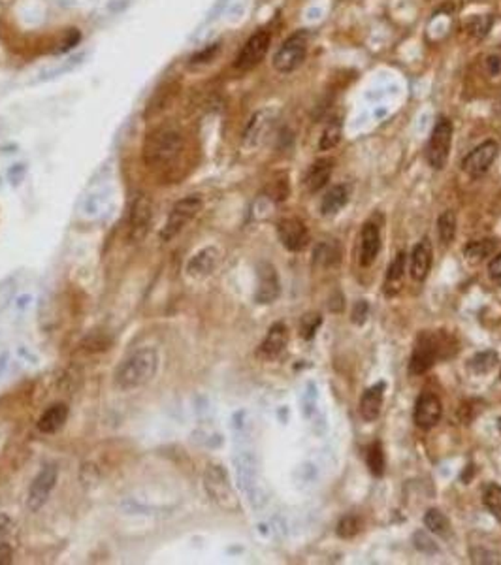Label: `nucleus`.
I'll use <instances>...</instances> for the list:
<instances>
[{"label": "nucleus", "instance_id": "nucleus-1", "mask_svg": "<svg viewBox=\"0 0 501 565\" xmlns=\"http://www.w3.org/2000/svg\"><path fill=\"white\" fill-rule=\"evenodd\" d=\"M158 351L155 347H142L128 356L115 373V383L121 390H136L155 379L158 371Z\"/></svg>", "mask_w": 501, "mask_h": 565}, {"label": "nucleus", "instance_id": "nucleus-2", "mask_svg": "<svg viewBox=\"0 0 501 565\" xmlns=\"http://www.w3.org/2000/svg\"><path fill=\"white\" fill-rule=\"evenodd\" d=\"M458 351L454 339L443 332H422L409 360V375L417 377L433 368L439 358H448Z\"/></svg>", "mask_w": 501, "mask_h": 565}, {"label": "nucleus", "instance_id": "nucleus-3", "mask_svg": "<svg viewBox=\"0 0 501 565\" xmlns=\"http://www.w3.org/2000/svg\"><path fill=\"white\" fill-rule=\"evenodd\" d=\"M185 140L180 130L172 127H160L149 134L143 145V159L148 166L164 168L183 153Z\"/></svg>", "mask_w": 501, "mask_h": 565}, {"label": "nucleus", "instance_id": "nucleus-4", "mask_svg": "<svg viewBox=\"0 0 501 565\" xmlns=\"http://www.w3.org/2000/svg\"><path fill=\"white\" fill-rule=\"evenodd\" d=\"M204 488H206L207 496L217 507L224 509V511H237L239 502H237L236 492L230 484V477L227 470L219 464H210L204 471Z\"/></svg>", "mask_w": 501, "mask_h": 565}, {"label": "nucleus", "instance_id": "nucleus-5", "mask_svg": "<svg viewBox=\"0 0 501 565\" xmlns=\"http://www.w3.org/2000/svg\"><path fill=\"white\" fill-rule=\"evenodd\" d=\"M202 204H204V202H202L200 195H189L185 196V198H181L180 202H175L174 206H172V209H170L168 221H166L162 232H160V239H162V242L174 239L175 236H177V234H180L181 230H183V228L187 227L198 213H200Z\"/></svg>", "mask_w": 501, "mask_h": 565}, {"label": "nucleus", "instance_id": "nucleus-6", "mask_svg": "<svg viewBox=\"0 0 501 565\" xmlns=\"http://www.w3.org/2000/svg\"><path fill=\"white\" fill-rule=\"evenodd\" d=\"M307 42H309V34L306 31H298L290 38H286L285 42L281 43V48L275 51L274 68L281 74L294 72L306 61Z\"/></svg>", "mask_w": 501, "mask_h": 565}, {"label": "nucleus", "instance_id": "nucleus-7", "mask_svg": "<svg viewBox=\"0 0 501 565\" xmlns=\"http://www.w3.org/2000/svg\"><path fill=\"white\" fill-rule=\"evenodd\" d=\"M450 143H453V123L447 117H441L432 130L430 142L426 147L428 164L433 170H443L450 153Z\"/></svg>", "mask_w": 501, "mask_h": 565}, {"label": "nucleus", "instance_id": "nucleus-8", "mask_svg": "<svg viewBox=\"0 0 501 565\" xmlns=\"http://www.w3.org/2000/svg\"><path fill=\"white\" fill-rule=\"evenodd\" d=\"M58 481V467L55 464L43 465L42 470L38 471V475L32 479L29 486V494H26V507L29 511L36 512L48 503L51 492L55 490Z\"/></svg>", "mask_w": 501, "mask_h": 565}, {"label": "nucleus", "instance_id": "nucleus-9", "mask_svg": "<svg viewBox=\"0 0 501 565\" xmlns=\"http://www.w3.org/2000/svg\"><path fill=\"white\" fill-rule=\"evenodd\" d=\"M153 222V202L148 195H140L132 204L130 219H128V239L140 243L145 239Z\"/></svg>", "mask_w": 501, "mask_h": 565}, {"label": "nucleus", "instance_id": "nucleus-10", "mask_svg": "<svg viewBox=\"0 0 501 565\" xmlns=\"http://www.w3.org/2000/svg\"><path fill=\"white\" fill-rule=\"evenodd\" d=\"M269 42H272V34H269L268 31L254 32L253 36L245 42L242 51L237 53L234 66H236L237 70H243V72H245V70L254 68V66L266 57V53H268Z\"/></svg>", "mask_w": 501, "mask_h": 565}, {"label": "nucleus", "instance_id": "nucleus-11", "mask_svg": "<svg viewBox=\"0 0 501 565\" xmlns=\"http://www.w3.org/2000/svg\"><path fill=\"white\" fill-rule=\"evenodd\" d=\"M277 236H279V242L283 243V247L292 251V253L304 251L309 245V242H311V236H309L307 227L300 219H296V217H286V219L279 221V224H277Z\"/></svg>", "mask_w": 501, "mask_h": 565}, {"label": "nucleus", "instance_id": "nucleus-12", "mask_svg": "<svg viewBox=\"0 0 501 565\" xmlns=\"http://www.w3.org/2000/svg\"><path fill=\"white\" fill-rule=\"evenodd\" d=\"M497 153H500V145H497L496 142L488 140V142L480 143L479 147H475L473 151L465 157L464 162H462V168H464L465 174L471 175V177H479V175L486 174V172L490 170V166L494 164V160H496Z\"/></svg>", "mask_w": 501, "mask_h": 565}, {"label": "nucleus", "instance_id": "nucleus-13", "mask_svg": "<svg viewBox=\"0 0 501 565\" xmlns=\"http://www.w3.org/2000/svg\"><path fill=\"white\" fill-rule=\"evenodd\" d=\"M441 415H443L441 400L432 392H422L415 403V424L418 428L432 430L441 420Z\"/></svg>", "mask_w": 501, "mask_h": 565}, {"label": "nucleus", "instance_id": "nucleus-14", "mask_svg": "<svg viewBox=\"0 0 501 565\" xmlns=\"http://www.w3.org/2000/svg\"><path fill=\"white\" fill-rule=\"evenodd\" d=\"M257 275H259V285H257V292H254V300L259 304H272V301L277 300L281 292L277 269L269 262H260Z\"/></svg>", "mask_w": 501, "mask_h": 565}, {"label": "nucleus", "instance_id": "nucleus-15", "mask_svg": "<svg viewBox=\"0 0 501 565\" xmlns=\"http://www.w3.org/2000/svg\"><path fill=\"white\" fill-rule=\"evenodd\" d=\"M432 260H433V249L430 239L424 238L415 245L411 253V260H409V274L415 281H424L432 269Z\"/></svg>", "mask_w": 501, "mask_h": 565}, {"label": "nucleus", "instance_id": "nucleus-16", "mask_svg": "<svg viewBox=\"0 0 501 565\" xmlns=\"http://www.w3.org/2000/svg\"><path fill=\"white\" fill-rule=\"evenodd\" d=\"M219 259H221V254H219V251H217L215 247L200 249V251L196 254H192V259L187 262V274H189L190 277H195V279L207 277V275L213 274V269L217 268Z\"/></svg>", "mask_w": 501, "mask_h": 565}, {"label": "nucleus", "instance_id": "nucleus-17", "mask_svg": "<svg viewBox=\"0 0 501 565\" xmlns=\"http://www.w3.org/2000/svg\"><path fill=\"white\" fill-rule=\"evenodd\" d=\"M385 388L386 385L381 380V383H375L373 386H369L368 390L362 394V398H360V415H362L366 423H373V420L379 418L383 398H385Z\"/></svg>", "mask_w": 501, "mask_h": 565}, {"label": "nucleus", "instance_id": "nucleus-18", "mask_svg": "<svg viewBox=\"0 0 501 565\" xmlns=\"http://www.w3.org/2000/svg\"><path fill=\"white\" fill-rule=\"evenodd\" d=\"M286 341H289V332H286L285 324L283 323L274 324V326L269 328L266 339L260 343L259 356L266 360L277 358V356L283 353V349L286 347Z\"/></svg>", "mask_w": 501, "mask_h": 565}, {"label": "nucleus", "instance_id": "nucleus-19", "mask_svg": "<svg viewBox=\"0 0 501 565\" xmlns=\"http://www.w3.org/2000/svg\"><path fill=\"white\" fill-rule=\"evenodd\" d=\"M381 249L379 228L373 222H366L362 228V238H360V264L368 268L375 262Z\"/></svg>", "mask_w": 501, "mask_h": 565}, {"label": "nucleus", "instance_id": "nucleus-20", "mask_svg": "<svg viewBox=\"0 0 501 565\" xmlns=\"http://www.w3.org/2000/svg\"><path fill=\"white\" fill-rule=\"evenodd\" d=\"M334 172V159H319L309 166L306 177H304V187L307 192H316L330 181V175Z\"/></svg>", "mask_w": 501, "mask_h": 565}, {"label": "nucleus", "instance_id": "nucleus-21", "mask_svg": "<svg viewBox=\"0 0 501 565\" xmlns=\"http://www.w3.org/2000/svg\"><path fill=\"white\" fill-rule=\"evenodd\" d=\"M66 420H68V405L66 403H53L42 413V417L38 418V430L46 435H51V433L63 430Z\"/></svg>", "mask_w": 501, "mask_h": 565}, {"label": "nucleus", "instance_id": "nucleus-22", "mask_svg": "<svg viewBox=\"0 0 501 565\" xmlns=\"http://www.w3.org/2000/svg\"><path fill=\"white\" fill-rule=\"evenodd\" d=\"M348 196H351V192H348L347 185L332 187L326 195L322 196V202H321L322 215H336V213L341 212L343 207L347 206Z\"/></svg>", "mask_w": 501, "mask_h": 565}, {"label": "nucleus", "instance_id": "nucleus-23", "mask_svg": "<svg viewBox=\"0 0 501 565\" xmlns=\"http://www.w3.org/2000/svg\"><path fill=\"white\" fill-rule=\"evenodd\" d=\"M269 121L272 119H269L268 111H259L257 115H253V119L249 121L247 128H245V134H243V143L249 145V147H257L264 140V134L268 130Z\"/></svg>", "mask_w": 501, "mask_h": 565}, {"label": "nucleus", "instance_id": "nucleus-24", "mask_svg": "<svg viewBox=\"0 0 501 565\" xmlns=\"http://www.w3.org/2000/svg\"><path fill=\"white\" fill-rule=\"evenodd\" d=\"M403 274H406V253H400L394 260H392L391 268H388V274H386V281H385L386 296L392 298L401 291V285H403Z\"/></svg>", "mask_w": 501, "mask_h": 565}, {"label": "nucleus", "instance_id": "nucleus-25", "mask_svg": "<svg viewBox=\"0 0 501 565\" xmlns=\"http://www.w3.org/2000/svg\"><path fill=\"white\" fill-rule=\"evenodd\" d=\"M494 249H496L494 239H479V242H471L465 245L464 256L471 264H479L486 256H490L494 253Z\"/></svg>", "mask_w": 501, "mask_h": 565}, {"label": "nucleus", "instance_id": "nucleus-26", "mask_svg": "<svg viewBox=\"0 0 501 565\" xmlns=\"http://www.w3.org/2000/svg\"><path fill=\"white\" fill-rule=\"evenodd\" d=\"M341 133H343V125L339 117H332L328 125L324 127V133H322L321 140H319V149L322 151H328V149H334L341 142Z\"/></svg>", "mask_w": 501, "mask_h": 565}, {"label": "nucleus", "instance_id": "nucleus-27", "mask_svg": "<svg viewBox=\"0 0 501 565\" xmlns=\"http://www.w3.org/2000/svg\"><path fill=\"white\" fill-rule=\"evenodd\" d=\"M456 230H458V221H456V215H454L453 209H447L445 213H441L438 219L439 239H441L445 245H450L454 236H456Z\"/></svg>", "mask_w": 501, "mask_h": 565}, {"label": "nucleus", "instance_id": "nucleus-28", "mask_svg": "<svg viewBox=\"0 0 501 565\" xmlns=\"http://www.w3.org/2000/svg\"><path fill=\"white\" fill-rule=\"evenodd\" d=\"M500 358L494 351H482V353H477L473 358L470 360V370L477 375H482V373H488L497 366Z\"/></svg>", "mask_w": 501, "mask_h": 565}, {"label": "nucleus", "instance_id": "nucleus-29", "mask_svg": "<svg viewBox=\"0 0 501 565\" xmlns=\"http://www.w3.org/2000/svg\"><path fill=\"white\" fill-rule=\"evenodd\" d=\"M366 462H368V467L373 477H381L385 473V452H383V445L379 441H373L368 447Z\"/></svg>", "mask_w": 501, "mask_h": 565}, {"label": "nucleus", "instance_id": "nucleus-30", "mask_svg": "<svg viewBox=\"0 0 501 565\" xmlns=\"http://www.w3.org/2000/svg\"><path fill=\"white\" fill-rule=\"evenodd\" d=\"M424 526H426V529H430L432 534L445 535L448 534L450 522H448V518L445 517L439 509H430V511H426V514H424Z\"/></svg>", "mask_w": 501, "mask_h": 565}, {"label": "nucleus", "instance_id": "nucleus-31", "mask_svg": "<svg viewBox=\"0 0 501 565\" xmlns=\"http://www.w3.org/2000/svg\"><path fill=\"white\" fill-rule=\"evenodd\" d=\"M482 502H485L486 509L494 514L501 522V486L497 484H488L485 488L482 494Z\"/></svg>", "mask_w": 501, "mask_h": 565}, {"label": "nucleus", "instance_id": "nucleus-32", "mask_svg": "<svg viewBox=\"0 0 501 565\" xmlns=\"http://www.w3.org/2000/svg\"><path fill=\"white\" fill-rule=\"evenodd\" d=\"M322 324V317L316 315V313H309V315H304L300 324V333L304 339H313L315 338L316 330L321 328Z\"/></svg>", "mask_w": 501, "mask_h": 565}, {"label": "nucleus", "instance_id": "nucleus-33", "mask_svg": "<svg viewBox=\"0 0 501 565\" xmlns=\"http://www.w3.org/2000/svg\"><path fill=\"white\" fill-rule=\"evenodd\" d=\"M339 537L351 539L360 532V520L356 517H345L339 520L338 528H336Z\"/></svg>", "mask_w": 501, "mask_h": 565}, {"label": "nucleus", "instance_id": "nucleus-34", "mask_svg": "<svg viewBox=\"0 0 501 565\" xmlns=\"http://www.w3.org/2000/svg\"><path fill=\"white\" fill-rule=\"evenodd\" d=\"M221 51V43L215 42V43H210V46H206L204 49H200L198 53H195L192 57H190V63L192 64H204V63H211L213 58L217 57V53Z\"/></svg>", "mask_w": 501, "mask_h": 565}, {"label": "nucleus", "instance_id": "nucleus-35", "mask_svg": "<svg viewBox=\"0 0 501 565\" xmlns=\"http://www.w3.org/2000/svg\"><path fill=\"white\" fill-rule=\"evenodd\" d=\"M415 546H417L420 552H424V554H435L438 552V544L433 543L432 537H428L426 532H418V534H415Z\"/></svg>", "mask_w": 501, "mask_h": 565}, {"label": "nucleus", "instance_id": "nucleus-36", "mask_svg": "<svg viewBox=\"0 0 501 565\" xmlns=\"http://www.w3.org/2000/svg\"><path fill=\"white\" fill-rule=\"evenodd\" d=\"M81 63H83V55H78V57L70 58L68 63H64L63 66H58V68L51 70V72H48L46 76H42V78H40V81L53 80V78H57V76L64 74V72H70V70H74L76 66H78V64H81Z\"/></svg>", "mask_w": 501, "mask_h": 565}, {"label": "nucleus", "instance_id": "nucleus-37", "mask_svg": "<svg viewBox=\"0 0 501 565\" xmlns=\"http://www.w3.org/2000/svg\"><path fill=\"white\" fill-rule=\"evenodd\" d=\"M490 27H492L490 17H475V19H471L470 25H468L470 32L471 34H475V36H485V34H488Z\"/></svg>", "mask_w": 501, "mask_h": 565}, {"label": "nucleus", "instance_id": "nucleus-38", "mask_svg": "<svg viewBox=\"0 0 501 565\" xmlns=\"http://www.w3.org/2000/svg\"><path fill=\"white\" fill-rule=\"evenodd\" d=\"M368 313H369L368 301H364V300L356 301L353 307V323L364 324L366 318H368Z\"/></svg>", "mask_w": 501, "mask_h": 565}, {"label": "nucleus", "instance_id": "nucleus-39", "mask_svg": "<svg viewBox=\"0 0 501 565\" xmlns=\"http://www.w3.org/2000/svg\"><path fill=\"white\" fill-rule=\"evenodd\" d=\"M272 185H274V190L269 192V196L274 200H285L286 196H289V183H286L285 177L283 180H275Z\"/></svg>", "mask_w": 501, "mask_h": 565}, {"label": "nucleus", "instance_id": "nucleus-40", "mask_svg": "<svg viewBox=\"0 0 501 565\" xmlns=\"http://www.w3.org/2000/svg\"><path fill=\"white\" fill-rule=\"evenodd\" d=\"M488 275H490V279L497 286H501V254H497L496 259L490 262V266H488Z\"/></svg>", "mask_w": 501, "mask_h": 565}, {"label": "nucleus", "instance_id": "nucleus-41", "mask_svg": "<svg viewBox=\"0 0 501 565\" xmlns=\"http://www.w3.org/2000/svg\"><path fill=\"white\" fill-rule=\"evenodd\" d=\"M11 528H14L11 518L4 514V512H0V543H4L6 537L11 534Z\"/></svg>", "mask_w": 501, "mask_h": 565}, {"label": "nucleus", "instance_id": "nucleus-42", "mask_svg": "<svg viewBox=\"0 0 501 565\" xmlns=\"http://www.w3.org/2000/svg\"><path fill=\"white\" fill-rule=\"evenodd\" d=\"M78 42H79V32L76 31V28H72V31L68 32V38H66V40L63 42V46L55 49V53H64V51H68V49Z\"/></svg>", "mask_w": 501, "mask_h": 565}, {"label": "nucleus", "instance_id": "nucleus-43", "mask_svg": "<svg viewBox=\"0 0 501 565\" xmlns=\"http://www.w3.org/2000/svg\"><path fill=\"white\" fill-rule=\"evenodd\" d=\"M14 561V550L10 544L0 543V565H10Z\"/></svg>", "mask_w": 501, "mask_h": 565}, {"label": "nucleus", "instance_id": "nucleus-44", "mask_svg": "<svg viewBox=\"0 0 501 565\" xmlns=\"http://www.w3.org/2000/svg\"><path fill=\"white\" fill-rule=\"evenodd\" d=\"M486 70L490 72L492 76H497L501 72V57H488L486 58Z\"/></svg>", "mask_w": 501, "mask_h": 565}, {"label": "nucleus", "instance_id": "nucleus-45", "mask_svg": "<svg viewBox=\"0 0 501 565\" xmlns=\"http://www.w3.org/2000/svg\"><path fill=\"white\" fill-rule=\"evenodd\" d=\"M23 174H25V168H23V164H17V166H14V168L10 170V180L11 183H19V180L23 177Z\"/></svg>", "mask_w": 501, "mask_h": 565}, {"label": "nucleus", "instance_id": "nucleus-46", "mask_svg": "<svg viewBox=\"0 0 501 565\" xmlns=\"http://www.w3.org/2000/svg\"><path fill=\"white\" fill-rule=\"evenodd\" d=\"M32 304V296L31 294H21V296L16 300V307L17 309H26V307Z\"/></svg>", "mask_w": 501, "mask_h": 565}, {"label": "nucleus", "instance_id": "nucleus-47", "mask_svg": "<svg viewBox=\"0 0 501 565\" xmlns=\"http://www.w3.org/2000/svg\"><path fill=\"white\" fill-rule=\"evenodd\" d=\"M8 358H10V354L6 353V351H2V353H0V375L4 373L6 366H8Z\"/></svg>", "mask_w": 501, "mask_h": 565}, {"label": "nucleus", "instance_id": "nucleus-48", "mask_svg": "<svg viewBox=\"0 0 501 565\" xmlns=\"http://www.w3.org/2000/svg\"><path fill=\"white\" fill-rule=\"evenodd\" d=\"M497 430H500V433H501V418L497 420Z\"/></svg>", "mask_w": 501, "mask_h": 565}, {"label": "nucleus", "instance_id": "nucleus-49", "mask_svg": "<svg viewBox=\"0 0 501 565\" xmlns=\"http://www.w3.org/2000/svg\"><path fill=\"white\" fill-rule=\"evenodd\" d=\"M500 377H501V373H500Z\"/></svg>", "mask_w": 501, "mask_h": 565}]
</instances>
